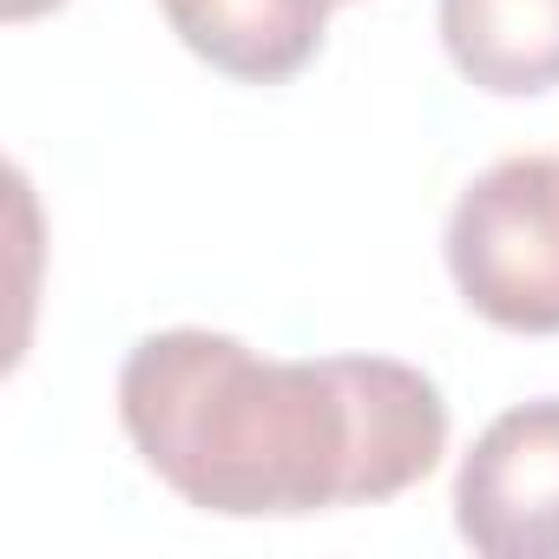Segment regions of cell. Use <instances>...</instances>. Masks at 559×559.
<instances>
[{
  "label": "cell",
  "mask_w": 559,
  "mask_h": 559,
  "mask_svg": "<svg viewBox=\"0 0 559 559\" xmlns=\"http://www.w3.org/2000/svg\"><path fill=\"white\" fill-rule=\"evenodd\" d=\"M139 461L198 513L297 520L408 493L448 454L435 376L389 356L276 362L217 330H158L119 369Z\"/></svg>",
  "instance_id": "1"
},
{
  "label": "cell",
  "mask_w": 559,
  "mask_h": 559,
  "mask_svg": "<svg viewBox=\"0 0 559 559\" xmlns=\"http://www.w3.org/2000/svg\"><path fill=\"white\" fill-rule=\"evenodd\" d=\"M448 276L474 317L513 336H559V158L487 165L448 217Z\"/></svg>",
  "instance_id": "2"
},
{
  "label": "cell",
  "mask_w": 559,
  "mask_h": 559,
  "mask_svg": "<svg viewBox=\"0 0 559 559\" xmlns=\"http://www.w3.org/2000/svg\"><path fill=\"white\" fill-rule=\"evenodd\" d=\"M454 526L487 559H559V395L480 428L454 474Z\"/></svg>",
  "instance_id": "3"
},
{
  "label": "cell",
  "mask_w": 559,
  "mask_h": 559,
  "mask_svg": "<svg viewBox=\"0 0 559 559\" xmlns=\"http://www.w3.org/2000/svg\"><path fill=\"white\" fill-rule=\"evenodd\" d=\"M158 8L211 73L276 86L317 60L336 0H158Z\"/></svg>",
  "instance_id": "4"
},
{
  "label": "cell",
  "mask_w": 559,
  "mask_h": 559,
  "mask_svg": "<svg viewBox=\"0 0 559 559\" xmlns=\"http://www.w3.org/2000/svg\"><path fill=\"white\" fill-rule=\"evenodd\" d=\"M441 47L467 86L533 99L559 86V0H441Z\"/></svg>",
  "instance_id": "5"
},
{
  "label": "cell",
  "mask_w": 559,
  "mask_h": 559,
  "mask_svg": "<svg viewBox=\"0 0 559 559\" xmlns=\"http://www.w3.org/2000/svg\"><path fill=\"white\" fill-rule=\"evenodd\" d=\"M47 8H67V0H8V21H34Z\"/></svg>",
  "instance_id": "6"
}]
</instances>
